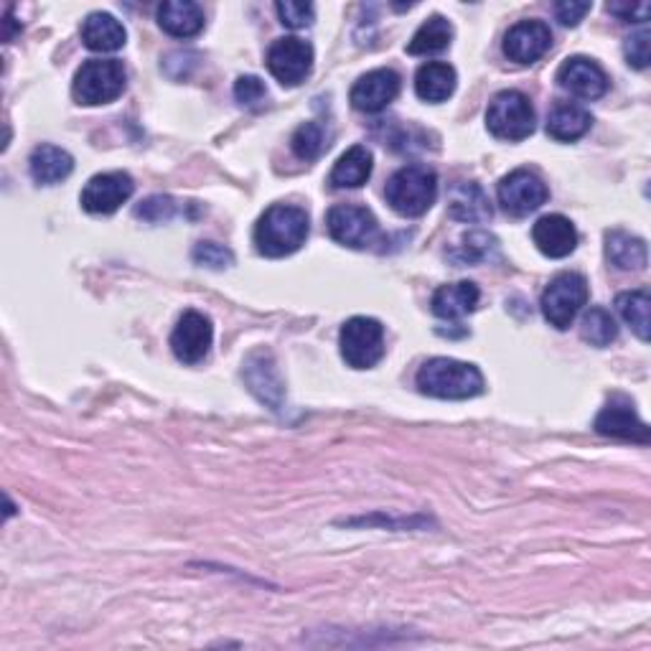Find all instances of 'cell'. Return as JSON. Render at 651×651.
Instances as JSON below:
<instances>
[{"label": "cell", "mask_w": 651, "mask_h": 651, "mask_svg": "<svg viewBox=\"0 0 651 651\" xmlns=\"http://www.w3.org/2000/svg\"><path fill=\"white\" fill-rule=\"evenodd\" d=\"M308 229V214L301 206L272 204L255 224V247L265 257H288L305 245Z\"/></svg>", "instance_id": "obj_1"}, {"label": "cell", "mask_w": 651, "mask_h": 651, "mask_svg": "<svg viewBox=\"0 0 651 651\" xmlns=\"http://www.w3.org/2000/svg\"><path fill=\"white\" fill-rule=\"evenodd\" d=\"M415 382L423 395L438 400H471L484 392V374L476 364L448 357L425 361Z\"/></svg>", "instance_id": "obj_2"}, {"label": "cell", "mask_w": 651, "mask_h": 651, "mask_svg": "<svg viewBox=\"0 0 651 651\" xmlns=\"http://www.w3.org/2000/svg\"><path fill=\"white\" fill-rule=\"evenodd\" d=\"M384 197H388L392 212H397L400 216H409V220L423 216L436 204L438 176L430 166H405L388 181Z\"/></svg>", "instance_id": "obj_3"}, {"label": "cell", "mask_w": 651, "mask_h": 651, "mask_svg": "<svg viewBox=\"0 0 651 651\" xmlns=\"http://www.w3.org/2000/svg\"><path fill=\"white\" fill-rule=\"evenodd\" d=\"M127 71L117 59H90L77 69L71 94L79 104H108L125 92Z\"/></svg>", "instance_id": "obj_4"}, {"label": "cell", "mask_w": 651, "mask_h": 651, "mask_svg": "<svg viewBox=\"0 0 651 651\" xmlns=\"http://www.w3.org/2000/svg\"><path fill=\"white\" fill-rule=\"evenodd\" d=\"M535 125L537 115L527 94L517 90H504L489 104L486 127L494 138L509 143L525 141L535 133Z\"/></svg>", "instance_id": "obj_5"}, {"label": "cell", "mask_w": 651, "mask_h": 651, "mask_svg": "<svg viewBox=\"0 0 651 651\" xmlns=\"http://www.w3.org/2000/svg\"><path fill=\"white\" fill-rule=\"evenodd\" d=\"M588 303V280L577 272H560L542 293V316L558 332H565Z\"/></svg>", "instance_id": "obj_6"}, {"label": "cell", "mask_w": 651, "mask_h": 651, "mask_svg": "<svg viewBox=\"0 0 651 651\" xmlns=\"http://www.w3.org/2000/svg\"><path fill=\"white\" fill-rule=\"evenodd\" d=\"M341 357L353 369H372L384 357V326L377 318L353 316L341 326Z\"/></svg>", "instance_id": "obj_7"}, {"label": "cell", "mask_w": 651, "mask_h": 651, "mask_svg": "<svg viewBox=\"0 0 651 651\" xmlns=\"http://www.w3.org/2000/svg\"><path fill=\"white\" fill-rule=\"evenodd\" d=\"M326 227L336 243L351 247V250H364L380 237V224H377L374 214L357 204H339L328 209Z\"/></svg>", "instance_id": "obj_8"}, {"label": "cell", "mask_w": 651, "mask_h": 651, "mask_svg": "<svg viewBox=\"0 0 651 651\" xmlns=\"http://www.w3.org/2000/svg\"><path fill=\"white\" fill-rule=\"evenodd\" d=\"M496 197H500V204L506 214L527 216L548 201L550 191L540 176L527 171V168H517V171H512L500 181Z\"/></svg>", "instance_id": "obj_9"}, {"label": "cell", "mask_w": 651, "mask_h": 651, "mask_svg": "<svg viewBox=\"0 0 651 651\" xmlns=\"http://www.w3.org/2000/svg\"><path fill=\"white\" fill-rule=\"evenodd\" d=\"M268 69L283 87H299L313 69V46L299 36H283L270 46Z\"/></svg>", "instance_id": "obj_10"}, {"label": "cell", "mask_w": 651, "mask_h": 651, "mask_svg": "<svg viewBox=\"0 0 651 651\" xmlns=\"http://www.w3.org/2000/svg\"><path fill=\"white\" fill-rule=\"evenodd\" d=\"M214 341V328L204 313L187 311L171 334V349L183 364H199L206 359Z\"/></svg>", "instance_id": "obj_11"}, {"label": "cell", "mask_w": 651, "mask_h": 651, "mask_svg": "<svg viewBox=\"0 0 651 651\" xmlns=\"http://www.w3.org/2000/svg\"><path fill=\"white\" fill-rule=\"evenodd\" d=\"M133 191H135V183L127 173L123 171L98 173L87 181L79 201H82L85 212L104 216V214L117 212V209L133 197Z\"/></svg>", "instance_id": "obj_12"}, {"label": "cell", "mask_w": 651, "mask_h": 651, "mask_svg": "<svg viewBox=\"0 0 651 651\" xmlns=\"http://www.w3.org/2000/svg\"><path fill=\"white\" fill-rule=\"evenodd\" d=\"M558 85L577 100H598L608 92V77L588 56H570L558 69Z\"/></svg>", "instance_id": "obj_13"}, {"label": "cell", "mask_w": 651, "mask_h": 651, "mask_svg": "<svg viewBox=\"0 0 651 651\" xmlns=\"http://www.w3.org/2000/svg\"><path fill=\"white\" fill-rule=\"evenodd\" d=\"M400 94V75L395 69H374L367 71L364 77H359L351 87L349 100L353 110L367 112V115H374V112H382L390 102H395Z\"/></svg>", "instance_id": "obj_14"}, {"label": "cell", "mask_w": 651, "mask_h": 651, "mask_svg": "<svg viewBox=\"0 0 651 651\" xmlns=\"http://www.w3.org/2000/svg\"><path fill=\"white\" fill-rule=\"evenodd\" d=\"M552 46V31L542 21H519L506 31L504 54L517 64L540 61Z\"/></svg>", "instance_id": "obj_15"}, {"label": "cell", "mask_w": 651, "mask_h": 651, "mask_svg": "<svg viewBox=\"0 0 651 651\" xmlns=\"http://www.w3.org/2000/svg\"><path fill=\"white\" fill-rule=\"evenodd\" d=\"M596 430L601 436L631 440V444H641V446H647L651 440L649 425L641 420L631 402L626 400L624 402L610 400L608 405L601 409L596 417Z\"/></svg>", "instance_id": "obj_16"}, {"label": "cell", "mask_w": 651, "mask_h": 651, "mask_svg": "<svg viewBox=\"0 0 651 651\" xmlns=\"http://www.w3.org/2000/svg\"><path fill=\"white\" fill-rule=\"evenodd\" d=\"M243 374H245V382L250 384L252 395L260 400L262 405H268L270 409L283 407L285 390H283V382H280L278 367L276 361H272L270 351H252L250 357L245 359Z\"/></svg>", "instance_id": "obj_17"}, {"label": "cell", "mask_w": 651, "mask_h": 651, "mask_svg": "<svg viewBox=\"0 0 651 651\" xmlns=\"http://www.w3.org/2000/svg\"><path fill=\"white\" fill-rule=\"evenodd\" d=\"M532 239L545 257H552V260H560V257H568L575 252L577 247V229L575 224L562 214H548L542 220H537L532 227Z\"/></svg>", "instance_id": "obj_18"}, {"label": "cell", "mask_w": 651, "mask_h": 651, "mask_svg": "<svg viewBox=\"0 0 651 651\" xmlns=\"http://www.w3.org/2000/svg\"><path fill=\"white\" fill-rule=\"evenodd\" d=\"M448 212L453 220L481 224L489 222L494 216L492 201H489L486 191L479 187L476 181H458L448 191Z\"/></svg>", "instance_id": "obj_19"}, {"label": "cell", "mask_w": 651, "mask_h": 651, "mask_svg": "<svg viewBox=\"0 0 651 651\" xmlns=\"http://www.w3.org/2000/svg\"><path fill=\"white\" fill-rule=\"evenodd\" d=\"M204 23V11L194 0H166V3L158 5V26L168 36L191 38L201 34Z\"/></svg>", "instance_id": "obj_20"}, {"label": "cell", "mask_w": 651, "mask_h": 651, "mask_svg": "<svg viewBox=\"0 0 651 651\" xmlns=\"http://www.w3.org/2000/svg\"><path fill=\"white\" fill-rule=\"evenodd\" d=\"M481 301V291L476 283H469V280H461V283H451V285H440L436 293H433V313L438 318L446 321H456L469 316V313L476 311V305Z\"/></svg>", "instance_id": "obj_21"}, {"label": "cell", "mask_w": 651, "mask_h": 651, "mask_svg": "<svg viewBox=\"0 0 651 651\" xmlns=\"http://www.w3.org/2000/svg\"><path fill=\"white\" fill-rule=\"evenodd\" d=\"M29 171L38 187H54V183L69 179L71 171H75V158L64 148L44 143V146H38L31 153Z\"/></svg>", "instance_id": "obj_22"}, {"label": "cell", "mask_w": 651, "mask_h": 651, "mask_svg": "<svg viewBox=\"0 0 651 651\" xmlns=\"http://www.w3.org/2000/svg\"><path fill=\"white\" fill-rule=\"evenodd\" d=\"M125 26L120 23L115 15L110 13H90L82 21V44L90 52H100V54H110L117 52L125 46Z\"/></svg>", "instance_id": "obj_23"}, {"label": "cell", "mask_w": 651, "mask_h": 651, "mask_svg": "<svg viewBox=\"0 0 651 651\" xmlns=\"http://www.w3.org/2000/svg\"><path fill=\"white\" fill-rule=\"evenodd\" d=\"M458 75L451 64L446 61H428L417 69L415 75V92L423 102H446L456 92Z\"/></svg>", "instance_id": "obj_24"}, {"label": "cell", "mask_w": 651, "mask_h": 651, "mask_svg": "<svg viewBox=\"0 0 651 651\" xmlns=\"http://www.w3.org/2000/svg\"><path fill=\"white\" fill-rule=\"evenodd\" d=\"M591 112L575 102H558L548 115V135L560 143H573L591 131Z\"/></svg>", "instance_id": "obj_25"}, {"label": "cell", "mask_w": 651, "mask_h": 651, "mask_svg": "<svg viewBox=\"0 0 651 651\" xmlns=\"http://www.w3.org/2000/svg\"><path fill=\"white\" fill-rule=\"evenodd\" d=\"M372 153L364 146H353L336 160L334 171L328 176V183L334 189H359L372 176Z\"/></svg>", "instance_id": "obj_26"}, {"label": "cell", "mask_w": 651, "mask_h": 651, "mask_svg": "<svg viewBox=\"0 0 651 651\" xmlns=\"http://www.w3.org/2000/svg\"><path fill=\"white\" fill-rule=\"evenodd\" d=\"M606 255L618 270H644L649 262L647 243L629 232H606Z\"/></svg>", "instance_id": "obj_27"}, {"label": "cell", "mask_w": 651, "mask_h": 651, "mask_svg": "<svg viewBox=\"0 0 651 651\" xmlns=\"http://www.w3.org/2000/svg\"><path fill=\"white\" fill-rule=\"evenodd\" d=\"M451 42H453L451 21L444 19V15H430V19L415 31V36L409 38L407 54L413 56L438 54V52H446L448 46H451Z\"/></svg>", "instance_id": "obj_28"}, {"label": "cell", "mask_w": 651, "mask_h": 651, "mask_svg": "<svg viewBox=\"0 0 651 651\" xmlns=\"http://www.w3.org/2000/svg\"><path fill=\"white\" fill-rule=\"evenodd\" d=\"M649 291L647 288H637V291L621 293L616 299V308L621 313V318L631 326V332L639 336L641 341H649Z\"/></svg>", "instance_id": "obj_29"}, {"label": "cell", "mask_w": 651, "mask_h": 651, "mask_svg": "<svg viewBox=\"0 0 651 651\" xmlns=\"http://www.w3.org/2000/svg\"><path fill=\"white\" fill-rule=\"evenodd\" d=\"M581 336L591 347H608V344L616 341L618 336V326L614 316L606 308H591L583 316V326H581Z\"/></svg>", "instance_id": "obj_30"}, {"label": "cell", "mask_w": 651, "mask_h": 651, "mask_svg": "<svg viewBox=\"0 0 651 651\" xmlns=\"http://www.w3.org/2000/svg\"><path fill=\"white\" fill-rule=\"evenodd\" d=\"M494 247L496 239L492 235H486V232H469V235L461 237V245H456L448 255L458 265H476L486 260L494 252Z\"/></svg>", "instance_id": "obj_31"}, {"label": "cell", "mask_w": 651, "mask_h": 651, "mask_svg": "<svg viewBox=\"0 0 651 651\" xmlns=\"http://www.w3.org/2000/svg\"><path fill=\"white\" fill-rule=\"evenodd\" d=\"M326 146H328L326 131L324 125L318 123H303L299 131L293 133V141H291L293 153L301 160H305V164H308V160H316L321 153L326 150Z\"/></svg>", "instance_id": "obj_32"}, {"label": "cell", "mask_w": 651, "mask_h": 651, "mask_svg": "<svg viewBox=\"0 0 651 651\" xmlns=\"http://www.w3.org/2000/svg\"><path fill=\"white\" fill-rule=\"evenodd\" d=\"M191 257H194V262L201 265V268H212V270H224L235 262L232 250L216 243H199L194 247V252H191Z\"/></svg>", "instance_id": "obj_33"}, {"label": "cell", "mask_w": 651, "mask_h": 651, "mask_svg": "<svg viewBox=\"0 0 651 651\" xmlns=\"http://www.w3.org/2000/svg\"><path fill=\"white\" fill-rule=\"evenodd\" d=\"M276 11L280 15V23L288 29H305L313 23V11L311 3H299V0H285V3H278Z\"/></svg>", "instance_id": "obj_34"}, {"label": "cell", "mask_w": 651, "mask_h": 651, "mask_svg": "<svg viewBox=\"0 0 651 651\" xmlns=\"http://www.w3.org/2000/svg\"><path fill=\"white\" fill-rule=\"evenodd\" d=\"M176 214V201L171 197H150L146 201H141V206L135 209V216L146 222H168Z\"/></svg>", "instance_id": "obj_35"}, {"label": "cell", "mask_w": 651, "mask_h": 651, "mask_svg": "<svg viewBox=\"0 0 651 651\" xmlns=\"http://www.w3.org/2000/svg\"><path fill=\"white\" fill-rule=\"evenodd\" d=\"M649 31L641 29L639 34H633L626 38L624 44V54H626V61H629V67L633 69H647L649 67Z\"/></svg>", "instance_id": "obj_36"}, {"label": "cell", "mask_w": 651, "mask_h": 651, "mask_svg": "<svg viewBox=\"0 0 651 651\" xmlns=\"http://www.w3.org/2000/svg\"><path fill=\"white\" fill-rule=\"evenodd\" d=\"M235 98L237 102L247 104V108H255L257 102H262L265 98H268V90H265L262 79L260 77H239L237 85H235Z\"/></svg>", "instance_id": "obj_37"}, {"label": "cell", "mask_w": 651, "mask_h": 651, "mask_svg": "<svg viewBox=\"0 0 651 651\" xmlns=\"http://www.w3.org/2000/svg\"><path fill=\"white\" fill-rule=\"evenodd\" d=\"M591 13V3H585V0H562V3L554 5V15H558V21L562 26H577L585 15Z\"/></svg>", "instance_id": "obj_38"}, {"label": "cell", "mask_w": 651, "mask_h": 651, "mask_svg": "<svg viewBox=\"0 0 651 651\" xmlns=\"http://www.w3.org/2000/svg\"><path fill=\"white\" fill-rule=\"evenodd\" d=\"M608 11L618 15L621 21L644 23V21H649L651 8H649V3H608Z\"/></svg>", "instance_id": "obj_39"}]
</instances>
